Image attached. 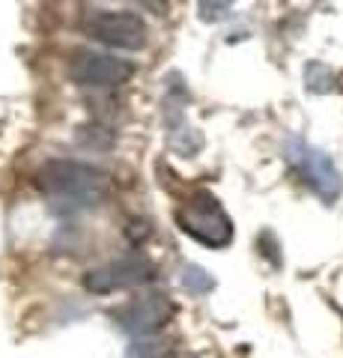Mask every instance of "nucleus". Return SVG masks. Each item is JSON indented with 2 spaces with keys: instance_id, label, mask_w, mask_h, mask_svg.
<instances>
[{
  "instance_id": "f257e3e1",
  "label": "nucleus",
  "mask_w": 343,
  "mask_h": 358,
  "mask_svg": "<svg viewBox=\"0 0 343 358\" xmlns=\"http://www.w3.org/2000/svg\"><path fill=\"white\" fill-rule=\"evenodd\" d=\"M110 179L93 164L72 162V159H54L45 162L36 171V188L51 200H63L72 206H93L108 192Z\"/></svg>"
},
{
  "instance_id": "f03ea898",
  "label": "nucleus",
  "mask_w": 343,
  "mask_h": 358,
  "mask_svg": "<svg viewBox=\"0 0 343 358\" xmlns=\"http://www.w3.org/2000/svg\"><path fill=\"white\" fill-rule=\"evenodd\" d=\"M176 224L191 239H197L200 245H209V248H224L233 239V224H230L227 212L221 209V203L209 192H194L188 197L176 209Z\"/></svg>"
},
{
  "instance_id": "7ed1b4c3",
  "label": "nucleus",
  "mask_w": 343,
  "mask_h": 358,
  "mask_svg": "<svg viewBox=\"0 0 343 358\" xmlns=\"http://www.w3.org/2000/svg\"><path fill=\"white\" fill-rule=\"evenodd\" d=\"M84 33L96 42L114 45V48L126 51H140L147 45L149 30L143 24V18L135 13H108V9H93L81 21Z\"/></svg>"
},
{
  "instance_id": "20e7f679",
  "label": "nucleus",
  "mask_w": 343,
  "mask_h": 358,
  "mask_svg": "<svg viewBox=\"0 0 343 358\" xmlns=\"http://www.w3.org/2000/svg\"><path fill=\"white\" fill-rule=\"evenodd\" d=\"M69 75H72V81L81 87H119L135 75V66L129 60L102 54V51L78 48L69 60Z\"/></svg>"
},
{
  "instance_id": "39448f33",
  "label": "nucleus",
  "mask_w": 343,
  "mask_h": 358,
  "mask_svg": "<svg viewBox=\"0 0 343 358\" xmlns=\"http://www.w3.org/2000/svg\"><path fill=\"white\" fill-rule=\"evenodd\" d=\"M156 278V266L147 257H123V260L105 263L84 275V287L96 296H108V293H119L129 287H140Z\"/></svg>"
},
{
  "instance_id": "423d86ee",
  "label": "nucleus",
  "mask_w": 343,
  "mask_h": 358,
  "mask_svg": "<svg viewBox=\"0 0 343 358\" xmlns=\"http://www.w3.org/2000/svg\"><path fill=\"white\" fill-rule=\"evenodd\" d=\"M117 322L131 334H149L173 317V305L164 296H140L114 310Z\"/></svg>"
},
{
  "instance_id": "0eeeda50",
  "label": "nucleus",
  "mask_w": 343,
  "mask_h": 358,
  "mask_svg": "<svg viewBox=\"0 0 343 358\" xmlns=\"http://www.w3.org/2000/svg\"><path fill=\"white\" fill-rule=\"evenodd\" d=\"M293 162L298 164L305 182L314 185L323 197H335L340 192V176L335 171V164H331L323 152H311L307 147H302V152L293 155Z\"/></svg>"
},
{
  "instance_id": "6e6552de",
  "label": "nucleus",
  "mask_w": 343,
  "mask_h": 358,
  "mask_svg": "<svg viewBox=\"0 0 343 358\" xmlns=\"http://www.w3.org/2000/svg\"><path fill=\"white\" fill-rule=\"evenodd\" d=\"M129 358H173V350L168 343L143 341V343H135V350L129 352Z\"/></svg>"
},
{
  "instance_id": "1a4fd4ad",
  "label": "nucleus",
  "mask_w": 343,
  "mask_h": 358,
  "mask_svg": "<svg viewBox=\"0 0 343 358\" xmlns=\"http://www.w3.org/2000/svg\"><path fill=\"white\" fill-rule=\"evenodd\" d=\"M182 287H188V289H209V287H212V278H209L203 268L188 266L185 275H182Z\"/></svg>"
}]
</instances>
